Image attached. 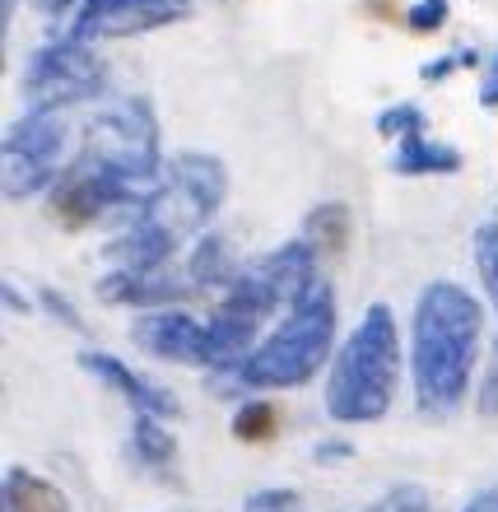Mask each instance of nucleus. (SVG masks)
I'll use <instances>...</instances> for the list:
<instances>
[{"instance_id": "nucleus-1", "label": "nucleus", "mask_w": 498, "mask_h": 512, "mask_svg": "<svg viewBox=\"0 0 498 512\" xmlns=\"http://www.w3.org/2000/svg\"><path fill=\"white\" fill-rule=\"evenodd\" d=\"M480 331H485V308L471 289L452 280H433L419 289L410 322V378L424 419L457 415V405L466 401L480 359Z\"/></svg>"}, {"instance_id": "nucleus-2", "label": "nucleus", "mask_w": 498, "mask_h": 512, "mask_svg": "<svg viewBox=\"0 0 498 512\" xmlns=\"http://www.w3.org/2000/svg\"><path fill=\"white\" fill-rule=\"evenodd\" d=\"M396 387H401V331L387 303H373L345 336V345L331 354L326 415L336 424H373L391 410Z\"/></svg>"}, {"instance_id": "nucleus-3", "label": "nucleus", "mask_w": 498, "mask_h": 512, "mask_svg": "<svg viewBox=\"0 0 498 512\" xmlns=\"http://www.w3.org/2000/svg\"><path fill=\"white\" fill-rule=\"evenodd\" d=\"M336 350V294L331 284L317 280L303 298L284 308L280 326L261 336L243 368H238V387L243 391H294L322 373V364Z\"/></svg>"}, {"instance_id": "nucleus-4", "label": "nucleus", "mask_w": 498, "mask_h": 512, "mask_svg": "<svg viewBox=\"0 0 498 512\" xmlns=\"http://www.w3.org/2000/svg\"><path fill=\"white\" fill-rule=\"evenodd\" d=\"M75 154L112 173L117 182H126L145 205L159 196L163 173H168V163L159 159V117L149 108V98L140 94L117 98L98 112L94 122L84 126V140Z\"/></svg>"}, {"instance_id": "nucleus-5", "label": "nucleus", "mask_w": 498, "mask_h": 512, "mask_svg": "<svg viewBox=\"0 0 498 512\" xmlns=\"http://www.w3.org/2000/svg\"><path fill=\"white\" fill-rule=\"evenodd\" d=\"M70 126L56 108H28L14 126H5L0 140V191L5 201L24 205L38 191H52V182L66 168Z\"/></svg>"}, {"instance_id": "nucleus-6", "label": "nucleus", "mask_w": 498, "mask_h": 512, "mask_svg": "<svg viewBox=\"0 0 498 512\" xmlns=\"http://www.w3.org/2000/svg\"><path fill=\"white\" fill-rule=\"evenodd\" d=\"M98 42H80V38H56L47 47L28 56L24 66V103L28 108H56L66 112L75 103H94L103 98L108 89V66H103V56L94 52Z\"/></svg>"}, {"instance_id": "nucleus-7", "label": "nucleus", "mask_w": 498, "mask_h": 512, "mask_svg": "<svg viewBox=\"0 0 498 512\" xmlns=\"http://www.w3.org/2000/svg\"><path fill=\"white\" fill-rule=\"evenodd\" d=\"M229 196V168L219 154L205 149H182L168 159L159 196L149 201L145 215H154L159 224H168L173 233H201L210 219L219 215V205Z\"/></svg>"}, {"instance_id": "nucleus-8", "label": "nucleus", "mask_w": 498, "mask_h": 512, "mask_svg": "<svg viewBox=\"0 0 498 512\" xmlns=\"http://www.w3.org/2000/svg\"><path fill=\"white\" fill-rule=\"evenodd\" d=\"M191 14H196L191 0H80L70 10L66 33L80 42H122L187 24Z\"/></svg>"}, {"instance_id": "nucleus-9", "label": "nucleus", "mask_w": 498, "mask_h": 512, "mask_svg": "<svg viewBox=\"0 0 498 512\" xmlns=\"http://www.w3.org/2000/svg\"><path fill=\"white\" fill-rule=\"evenodd\" d=\"M131 340L149 359L182 368H205L210 364V322H196L191 312L177 308H154L131 326Z\"/></svg>"}, {"instance_id": "nucleus-10", "label": "nucleus", "mask_w": 498, "mask_h": 512, "mask_svg": "<svg viewBox=\"0 0 498 512\" xmlns=\"http://www.w3.org/2000/svg\"><path fill=\"white\" fill-rule=\"evenodd\" d=\"M196 294L191 275L182 270L177 275L173 266H159V270H117L112 266L103 280H98V298L103 303H117V308H140V312H154V308H177Z\"/></svg>"}, {"instance_id": "nucleus-11", "label": "nucleus", "mask_w": 498, "mask_h": 512, "mask_svg": "<svg viewBox=\"0 0 498 512\" xmlns=\"http://www.w3.org/2000/svg\"><path fill=\"white\" fill-rule=\"evenodd\" d=\"M75 364L89 373V378H98L108 391H117L122 401H131V410H140V415H159L173 424L177 415H182V405H177V396L168 387H159L154 378H145V373H135L131 364H122L117 354L108 350H80V359Z\"/></svg>"}, {"instance_id": "nucleus-12", "label": "nucleus", "mask_w": 498, "mask_h": 512, "mask_svg": "<svg viewBox=\"0 0 498 512\" xmlns=\"http://www.w3.org/2000/svg\"><path fill=\"white\" fill-rule=\"evenodd\" d=\"M177 243H182V233H173L154 215H135L131 224L103 247V256H108L117 270H159V266H173Z\"/></svg>"}, {"instance_id": "nucleus-13", "label": "nucleus", "mask_w": 498, "mask_h": 512, "mask_svg": "<svg viewBox=\"0 0 498 512\" xmlns=\"http://www.w3.org/2000/svg\"><path fill=\"white\" fill-rule=\"evenodd\" d=\"M126 447H131V461L149 475V480L182 485V480H177V438H173V429H168V419L140 415V410H135V419H131V443H126Z\"/></svg>"}, {"instance_id": "nucleus-14", "label": "nucleus", "mask_w": 498, "mask_h": 512, "mask_svg": "<svg viewBox=\"0 0 498 512\" xmlns=\"http://www.w3.org/2000/svg\"><path fill=\"white\" fill-rule=\"evenodd\" d=\"M461 149L452 145H438V140H429L424 131L415 135H401L396 140V154H391V173L396 177H452L461 173Z\"/></svg>"}, {"instance_id": "nucleus-15", "label": "nucleus", "mask_w": 498, "mask_h": 512, "mask_svg": "<svg viewBox=\"0 0 498 512\" xmlns=\"http://www.w3.org/2000/svg\"><path fill=\"white\" fill-rule=\"evenodd\" d=\"M0 512H70V503L52 480L33 475L28 466H10L0 480Z\"/></svg>"}, {"instance_id": "nucleus-16", "label": "nucleus", "mask_w": 498, "mask_h": 512, "mask_svg": "<svg viewBox=\"0 0 498 512\" xmlns=\"http://www.w3.org/2000/svg\"><path fill=\"white\" fill-rule=\"evenodd\" d=\"M350 229H354V219H350V205L345 201H322L303 215V238H308L312 252L322 256V261L345 256V247H350Z\"/></svg>"}, {"instance_id": "nucleus-17", "label": "nucleus", "mask_w": 498, "mask_h": 512, "mask_svg": "<svg viewBox=\"0 0 498 512\" xmlns=\"http://www.w3.org/2000/svg\"><path fill=\"white\" fill-rule=\"evenodd\" d=\"M187 275H191V284H196V294H201V289H229V284L238 280L229 238H224V233H201L187 256Z\"/></svg>"}, {"instance_id": "nucleus-18", "label": "nucleus", "mask_w": 498, "mask_h": 512, "mask_svg": "<svg viewBox=\"0 0 498 512\" xmlns=\"http://www.w3.org/2000/svg\"><path fill=\"white\" fill-rule=\"evenodd\" d=\"M275 433H280V410H275L270 401L238 405V415H233V438H238V443L261 447V443H270Z\"/></svg>"}, {"instance_id": "nucleus-19", "label": "nucleus", "mask_w": 498, "mask_h": 512, "mask_svg": "<svg viewBox=\"0 0 498 512\" xmlns=\"http://www.w3.org/2000/svg\"><path fill=\"white\" fill-rule=\"evenodd\" d=\"M475 270H480V284H485L489 303L498 312V219L475 229Z\"/></svg>"}, {"instance_id": "nucleus-20", "label": "nucleus", "mask_w": 498, "mask_h": 512, "mask_svg": "<svg viewBox=\"0 0 498 512\" xmlns=\"http://www.w3.org/2000/svg\"><path fill=\"white\" fill-rule=\"evenodd\" d=\"M368 512H433V503H429V489H419V485H391Z\"/></svg>"}, {"instance_id": "nucleus-21", "label": "nucleus", "mask_w": 498, "mask_h": 512, "mask_svg": "<svg viewBox=\"0 0 498 512\" xmlns=\"http://www.w3.org/2000/svg\"><path fill=\"white\" fill-rule=\"evenodd\" d=\"M424 112L415 108V103H396V108H387V112H377V131L382 135H391V140H401V135H415V131H424Z\"/></svg>"}, {"instance_id": "nucleus-22", "label": "nucleus", "mask_w": 498, "mask_h": 512, "mask_svg": "<svg viewBox=\"0 0 498 512\" xmlns=\"http://www.w3.org/2000/svg\"><path fill=\"white\" fill-rule=\"evenodd\" d=\"M243 512H308V508H303V499H298V489L270 485V489H256V494H247Z\"/></svg>"}, {"instance_id": "nucleus-23", "label": "nucleus", "mask_w": 498, "mask_h": 512, "mask_svg": "<svg viewBox=\"0 0 498 512\" xmlns=\"http://www.w3.org/2000/svg\"><path fill=\"white\" fill-rule=\"evenodd\" d=\"M38 303H42V312H47V317H56V322L66 326V331H84V317L75 312V303H70L61 289L42 284V289H38Z\"/></svg>"}, {"instance_id": "nucleus-24", "label": "nucleus", "mask_w": 498, "mask_h": 512, "mask_svg": "<svg viewBox=\"0 0 498 512\" xmlns=\"http://www.w3.org/2000/svg\"><path fill=\"white\" fill-rule=\"evenodd\" d=\"M443 24H447V0H419L415 10L405 14L410 33H438Z\"/></svg>"}, {"instance_id": "nucleus-25", "label": "nucleus", "mask_w": 498, "mask_h": 512, "mask_svg": "<svg viewBox=\"0 0 498 512\" xmlns=\"http://www.w3.org/2000/svg\"><path fill=\"white\" fill-rule=\"evenodd\" d=\"M350 457H354L350 438H322V443L312 447V461H317V466H345Z\"/></svg>"}, {"instance_id": "nucleus-26", "label": "nucleus", "mask_w": 498, "mask_h": 512, "mask_svg": "<svg viewBox=\"0 0 498 512\" xmlns=\"http://www.w3.org/2000/svg\"><path fill=\"white\" fill-rule=\"evenodd\" d=\"M475 410H480V419H494L498 424V359L489 364L485 382H480V396H475Z\"/></svg>"}, {"instance_id": "nucleus-27", "label": "nucleus", "mask_w": 498, "mask_h": 512, "mask_svg": "<svg viewBox=\"0 0 498 512\" xmlns=\"http://www.w3.org/2000/svg\"><path fill=\"white\" fill-rule=\"evenodd\" d=\"M461 66H475V52H452V56H438L433 66H424V80H443V75H452V70H461Z\"/></svg>"}, {"instance_id": "nucleus-28", "label": "nucleus", "mask_w": 498, "mask_h": 512, "mask_svg": "<svg viewBox=\"0 0 498 512\" xmlns=\"http://www.w3.org/2000/svg\"><path fill=\"white\" fill-rule=\"evenodd\" d=\"M461 512H498V485L475 489V494L466 499V508H461Z\"/></svg>"}, {"instance_id": "nucleus-29", "label": "nucleus", "mask_w": 498, "mask_h": 512, "mask_svg": "<svg viewBox=\"0 0 498 512\" xmlns=\"http://www.w3.org/2000/svg\"><path fill=\"white\" fill-rule=\"evenodd\" d=\"M0 298H5V308H10V312H19V317H28V312H33V308H28V298H24V289H19V284H14V280H5V289H0Z\"/></svg>"}, {"instance_id": "nucleus-30", "label": "nucleus", "mask_w": 498, "mask_h": 512, "mask_svg": "<svg viewBox=\"0 0 498 512\" xmlns=\"http://www.w3.org/2000/svg\"><path fill=\"white\" fill-rule=\"evenodd\" d=\"M480 103L498 108V52H494V61H489V80H485V89H480Z\"/></svg>"}, {"instance_id": "nucleus-31", "label": "nucleus", "mask_w": 498, "mask_h": 512, "mask_svg": "<svg viewBox=\"0 0 498 512\" xmlns=\"http://www.w3.org/2000/svg\"><path fill=\"white\" fill-rule=\"evenodd\" d=\"M75 5H80V0H38V10H42V14H52V19H56V14H70Z\"/></svg>"}, {"instance_id": "nucleus-32", "label": "nucleus", "mask_w": 498, "mask_h": 512, "mask_svg": "<svg viewBox=\"0 0 498 512\" xmlns=\"http://www.w3.org/2000/svg\"><path fill=\"white\" fill-rule=\"evenodd\" d=\"M177 512H182V508H177Z\"/></svg>"}, {"instance_id": "nucleus-33", "label": "nucleus", "mask_w": 498, "mask_h": 512, "mask_svg": "<svg viewBox=\"0 0 498 512\" xmlns=\"http://www.w3.org/2000/svg\"><path fill=\"white\" fill-rule=\"evenodd\" d=\"M364 512H368V508H364Z\"/></svg>"}]
</instances>
